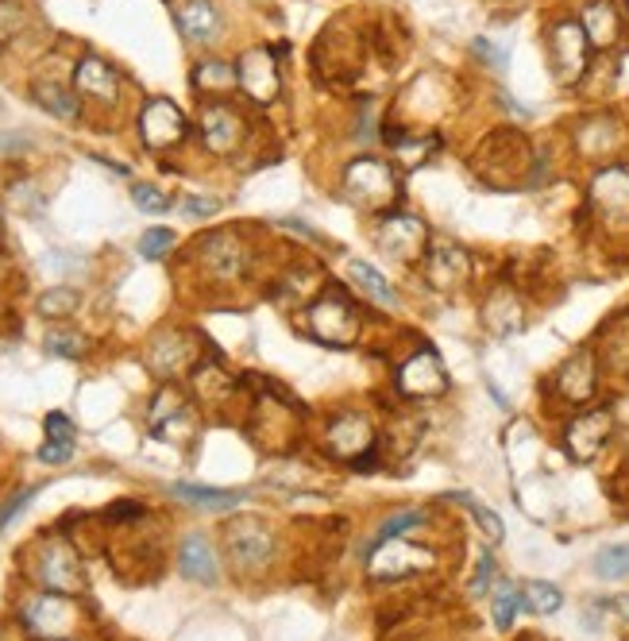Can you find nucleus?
Listing matches in <instances>:
<instances>
[{"label":"nucleus","mask_w":629,"mask_h":641,"mask_svg":"<svg viewBox=\"0 0 629 641\" xmlns=\"http://www.w3.org/2000/svg\"><path fill=\"white\" fill-rule=\"evenodd\" d=\"M139 139H144L151 151H167L186 139V116L175 101L155 97L139 108Z\"/></svg>","instance_id":"obj_1"},{"label":"nucleus","mask_w":629,"mask_h":641,"mask_svg":"<svg viewBox=\"0 0 629 641\" xmlns=\"http://www.w3.org/2000/svg\"><path fill=\"white\" fill-rule=\"evenodd\" d=\"M548 59H553V70L560 74V82H576L587 70L591 43H587L584 28L576 20H560L548 31Z\"/></svg>","instance_id":"obj_2"},{"label":"nucleus","mask_w":629,"mask_h":641,"mask_svg":"<svg viewBox=\"0 0 629 641\" xmlns=\"http://www.w3.org/2000/svg\"><path fill=\"white\" fill-rule=\"evenodd\" d=\"M310 325H313V333H317V340L333 344V348H348V344L359 336V317L344 294L321 298L317 306L310 309Z\"/></svg>","instance_id":"obj_3"},{"label":"nucleus","mask_w":629,"mask_h":641,"mask_svg":"<svg viewBox=\"0 0 629 641\" xmlns=\"http://www.w3.org/2000/svg\"><path fill=\"white\" fill-rule=\"evenodd\" d=\"M344 186H348L352 201H359V206H367V209L387 206V201L398 193L395 175H390V167H387V162H379V159H359V162H352L348 178H344Z\"/></svg>","instance_id":"obj_4"},{"label":"nucleus","mask_w":629,"mask_h":641,"mask_svg":"<svg viewBox=\"0 0 629 641\" xmlns=\"http://www.w3.org/2000/svg\"><path fill=\"white\" fill-rule=\"evenodd\" d=\"M271 549L274 537L259 518H240L235 526H228V557L240 568H263L271 560Z\"/></svg>","instance_id":"obj_5"},{"label":"nucleus","mask_w":629,"mask_h":641,"mask_svg":"<svg viewBox=\"0 0 629 641\" xmlns=\"http://www.w3.org/2000/svg\"><path fill=\"white\" fill-rule=\"evenodd\" d=\"M448 387V375L444 364L432 348H418V356H410L398 371V390L413 398H432V395H444Z\"/></svg>","instance_id":"obj_6"},{"label":"nucleus","mask_w":629,"mask_h":641,"mask_svg":"<svg viewBox=\"0 0 629 641\" xmlns=\"http://www.w3.org/2000/svg\"><path fill=\"white\" fill-rule=\"evenodd\" d=\"M235 77H240V90L259 105L279 97V66H274V54L266 46H255V51L243 54L235 62Z\"/></svg>","instance_id":"obj_7"},{"label":"nucleus","mask_w":629,"mask_h":641,"mask_svg":"<svg viewBox=\"0 0 629 641\" xmlns=\"http://www.w3.org/2000/svg\"><path fill=\"white\" fill-rule=\"evenodd\" d=\"M610 429H615V421H610V410H587L579 413L576 421L568 425V433H564V444H568V456L572 460H595L599 456V449L607 444Z\"/></svg>","instance_id":"obj_8"},{"label":"nucleus","mask_w":629,"mask_h":641,"mask_svg":"<svg viewBox=\"0 0 629 641\" xmlns=\"http://www.w3.org/2000/svg\"><path fill=\"white\" fill-rule=\"evenodd\" d=\"M379 248L387 255H395V260L413 263L424 248V221L421 217H410V213L387 217L379 229Z\"/></svg>","instance_id":"obj_9"},{"label":"nucleus","mask_w":629,"mask_h":641,"mask_svg":"<svg viewBox=\"0 0 629 641\" xmlns=\"http://www.w3.org/2000/svg\"><path fill=\"white\" fill-rule=\"evenodd\" d=\"M201 139H206V147L217 155L235 151L243 139V120L235 116V108L220 105V101H209V105L201 108Z\"/></svg>","instance_id":"obj_10"},{"label":"nucleus","mask_w":629,"mask_h":641,"mask_svg":"<svg viewBox=\"0 0 629 641\" xmlns=\"http://www.w3.org/2000/svg\"><path fill=\"white\" fill-rule=\"evenodd\" d=\"M28 627L43 638H66L74 630V607L66 596H39L28 607Z\"/></svg>","instance_id":"obj_11"},{"label":"nucleus","mask_w":629,"mask_h":641,"mask_svg":"<svg viewBox=\"0 0 629 641\" xmlns=\"http://www.w3.org/2000/svg\"><path fill=\"white\" fill-rule=\"evenodd\" d=\"M201 255H206V267L220 279H235L248 263V252H243V240L235 232H217V237L201 240Z\"/></svg>","instance_id":"obj_12"},{"label":"nucleus","mask_w":629,"mask_h":641,"mask_svg":"<svg viewBox=\"0 0 629 641\" xmlns=\"http://www.w3.org/2000/svg\"><path fill=\"white\" fill-rule=\"evenodd\" d=\"M74 85H77V93H85V97L108 101V105H113L116 90H120V77H116V70L108 66L105 59H97V54H85V59L74 66Z\"/></svg>","instance_id":"obj_13"},{"label":"nucleus","mask_w":629,"mask_h":641,"mask_svg":"<svg viewBox=\"0 0 629 641\" xmlns=\"http://www.w3.org/2000/svg\"><path fill=\"white\" fill-rule=\"evenodd\" d=\"M175 20L190 43H212L220 35V12L212 0H182L175 8Z\"/></svg>","instance_id":"obj_14"},{"label":"nucleus","mask_w":629,"mask_h":641,"mask_svg":"<svg viewBox=\"0 0 629 641\" xmlns=\"http://www.w3.org/2000/svg\"><path fill=\"white\" fill-rule=\"evenodd\" d=\"M579 28H584L591 46H615L618 31H622V15H618L615 0H587L584 15H579Z\"/></svg>","instance_id":"obj_15"},{"label":"nucleus","mask_w":629,"mask_h":641,"mask_svg":"<svg viewBox=\"0 0 629 641\" xmlns=\"http://www.w3.org/2000/svg\"><path fill=\"white\" fill-rule=\"evenodd\" d=\"M556 390H560L568 402H584L595 395V356L591 351H576L572 359H564V367L556 371Z\"/></svg>","instance_id":"obj_16"},{"label":"nucleus","mask_w":629,"mask_h":641,"mask_svg":"<svg viewBox=\"0 0 629 641\" xmlns=\"http://www.w3.org/2000/svg\"><path fill=\"white\" fill-rule=\"evenodd\" d=\"M591 198L607 217H629V170L626 167L599 170L591 186Z\"/></svg>","instance_id":"obj_17"},{"label":"nucleus","mask_w":629,"mask_h":641,"mask_svg":"<svg viewBox=\"0 0 629 641\" xmlns=\"http://www.w3.org/2000/svg\"><path fill=\"white\" fill-rule=\"evenodd\" d=\"M39 580L54 591H74L82 588V576H77V557L62 542L43 545V568H39Z\"/></svg>","instance_id":"obj_18"},{"label":"nucleus","mask_w":629,"mask_h":641,"mask_svg":"<svg viewBox=\"0 0 629 641\" xmlns=\"http://www.w3.org/2000/svg\"><path fill=\"white\" fill-rule=\"evenodd\" d=\"M328 444H333L336 456L356 460L359 452L371 449V425H367L359 413H340V418L328 425Z\"/></svg>","instance_id":"obj_19"},{"label":"nucleus","mask_w":629,"mask_h":641,"mask_svg":"<svg viewBox=\"0 0 629 641\" xmlns=\"http://www.w3.org/2000/svg\"><path fill=\"white\" fill-rule=\"evenodd\" d=\"M424 275H429V283L437 286V291H452L455 283H463V275H468V255L460 252V248H432L429 260H424Z\"/></svg>","instance_id":"obj_20"},{"label":"nucleus","mask_w":629,"mask_h":641,"mask_svg":"<svg viewBox=\"0 0 629 641\" xmlns=\"http://www.w3.org/2000/svg\"><path fill=\"white\" fill-rule=\"evenodd\" d=\"M178 565H182V576L198 584H217V553L201 534H190L178 549Z\"/></svg>","instance_id":"obj_21"},{"label":"nucleus","mask_w":629,"mask_h":641,"mask_svg":"<svg viewBox=\"0 0 629 641\" xmlns=\"http://www.w3.org/2000/svg\"><path fill=\"white\" fill-rule=\"evenodd\" d=\"M43 429H46V444L39 449V460H43V464H62V460L74 456L77 429H74V421H70L66 413H59V410L46 413Z\"/></svg>","instance_id":"obj_22"},{"label":"nucleus","mask_w":629,"mask_h":641,"mask_svg":"<svg viewBox=\"0 0 629 641\" xmlns=\"http://www.w3.org/2000/svg\"><path fill=\"white\" fill-rule=\"evenodd\" d=\"M31 93H35V101L46 108V113H54L59 120H74L77 116V97L66 90V85L59 82H46V77H39L35 85H31Z\"/></svg>","instance_id":"obj_23"},{"label":"nucleus","mask_w":629,"mask_h":641,"mask_svg":"<svg viewBox=\"0 0 629 641\" xmlns=\"http://www.w3.org/2000/svg\"><path fill=\"white\" fill-rule=\"evenodd\" d=\"M240 85V77H235V66H228V62L220 59H206L198 70H193V90L198 93H228Z\"/></svg>","instance_id":"obj_24"},{"label":"nucleus","mask_w":629,"mask_h":641,"mask_svg":"<svg viewBox=\"0 0 629 641\" xmlns=\"http://www.w3.org/2000/svg\"><path fill=\"white\" fill-rule=\"evenodd\" d=\"M348 275H352V283H356L359 291H364V298L379 302V306H398L395 286H390L387 279H382L379 271L371 267V263H352Z\"/></svg>","instance_id":"obj_25"},{"label":"nucleus","mask_w":629,"mask_h":641,"mask_svg":"<svg viewBox=\"0 0 629 641\" xmlns=\"http://www.w3.org/2000/svg\"><path fill=\"white\" fill-rule=\"evenodd\" d=\"M522 603L530 607L533 614H556L564 607V596L556 584H545V580H530L522 588Z\"/></svg>","instance_id":"obj_26"},{"label":"nucleus","mask_w":629,"mask_h":641,"mask_svg":"<svg viewBox=\"0 0 629 641\" xmlns=\"http://www.w3.org/2000/svg\"><path fill=\"white\" fill-rule=\"evenodd\" d=\"M178 498H186V503H198L206 506V511H228V506H235L243 495H235V491H212V487H190V483H178L175 487Z\"/></svg>","instance_id":"obj_27"},{"label":"nucleus","mask_w":629,"mask_h":641,"mask_svg":"<svg viewBox=\"0 0 629 641\" xmlns=\"http://www.w3.org/2000/svg\"><path fill=\"white\" fill-rule=\"evenodd\" d=\"M522 591L514 588V584H502L499 591H494V603H491V611H494V627L499 630H510L514 627V614L522 611Z\"/></svg>","instance_id":"obj_28"},{"label":"nucleus","mask_w":629,"mask_h":641,"mask_svg":"<svg viewBox=\"0 0 629 641\" xmlns=\"http://www.w3.org/2000/svg\"><path fill=\"white\" fill-rule=\"evenodd\" d=\"M595 572L602 580H626L629 576V545H607V549L595 557Z\"/></svg>","instance_id":"obj_29"},{"label":"nucleus","mask_w":629,"mask_h":641,"mask_svg":"<svg viewBox=\"0 0 629 641\" xmlns=\"http://www.w3.org/2000/svg\"><path fill=\"white\" fill-rule=\"evenodd\" d=\"M74 309H77V291H70V286L46 291L43 298H39V314L43 317H70Z\"/></svg>","instance_id":"obj_30"},{"label":"nucleus","mask_w":629,"mask_h":641,"mask_svg":"<svg viewBox=\"0 0 629 641\" xmlns=\"http://www.w3.org/2000/svg\"><path fill=\"white\" fill-rule=\"evenodd\" d=\"M46 351H54V356H85V336L82 333H70V328H54V333H46Z\"/></svg>","instance_id":"obj_31"},{"label":"nucleus","mask_w":629,"mask_h":641,"mask_svg":"<svg viewBox=\"0 0 629 641\" xmlns=\"http://www.w3.org/2000/svg\"><path fill=\"white\" fill-rule=\"evenodd\" d=\"M132 201H136V209H144V213H167V209H170V198L159 190V186H151V182H136V186H132Z\"/></svg>","instance_id":"obj_32"},{"label":"nucleus","mask_w":629,"mask_h":641,"mask_svg":"<svg viewBox=\"0 0 629 641\" xmlns=\"http://www.w3.org/2000/svg\"><path fill=\"white\" fill-rule=\"evenodd\" d=\"M424 522V514L421 511H398L395 518H387L379 526V534H375V545H382V542H395L398 534H406V529H413V526H421Z\"/></svg>","instance_id":"obj_33"},{"label":"nucleus","mask_w":629,"mask_h":641,"mask_svg":"<svg viewBox=\"0 0 629 641\" xmlns=\"http://www.w3.org/2000/svg\"><path fill=\"white\" fill-rule=\"evenodd\" d=\"M170 248H175V232L170 229H147L144 237H139V255H144V260H163Z\"/></svg>","instance_id":"obj_34"},{"label":"nucleus","mask_w":629,"mask_h":641,"mask_svg":"<svg viewBox=\"0 0 629 641\" xmlns=\"http://www.w3.org/2000/svg\"><path fill=\"white\" fill-rule=\"evenodd\" d=\"M20 23H23L20 4H15V0H0V43H8V39L20 31Z\"/></svg>","instance_id":"obj_35"},{"label":"nucleus","mask_w":629,"mask_h":641,"mask_svg":"<svg viewBox=\"0 0 629 641\" xmlns=\"http://www.w3.org/2000/svg\"><path fill=\"white\" fill-rule=\"evenodd\" d=\"M491 580H494V557L491 553H483V557H479V565H475V576H471V596H483L486 588H491Z\"/></svg>","instance_id":"obj_36"},{"label":"nucleus","mask_w":629,"mask_h":641,"mask_svg":"<svg viewBox=\"0 0 629 641\" xmlns=\"http://www.w3.org/2000/svg\"><path fill=\"white\" fill-rule=\"evenodd\" d=\"M471 514H475V522H479V526L486 529V537H491V542H502V534H506V529H502V518H499V514L491 511V506H479V503H471Z\"/></svg>","instance_id":"obj_37"},{"label":"nucleus","mask_w":629,"mask_h":641,"mask_svg":"<svg viewBox=\"0 0 629 641\" xmlns=\"http://www.w3.org/2000/svg\"><path fill=\"white\" fill-rule=\"evenodd\" d=\"M182 209H186V213H190V217H212V213H217V209H220V201H198V198H190Z\"/></svg>","instance_id":"obj_38"}]
</instances>
